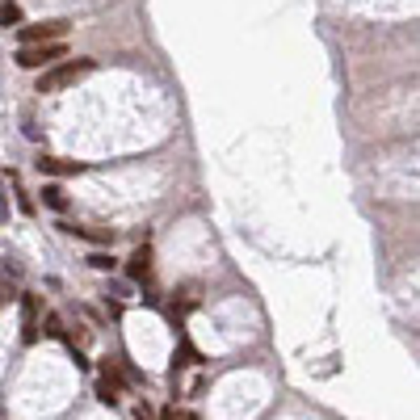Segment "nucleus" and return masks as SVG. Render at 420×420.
<instances>
[{"instance_id": "nucleus-1", "label": "nucleus", "mask_w": 420, "mask_h": 420, "mask_svg": "<svg viewBox=\"0 0 420 420\" xmlns=\"http://www.w3.org/2000/svg\"><path fill=\"white\" fill-rule=\"evenodd\" d=\"M93 68H97L93 59H68V63H55V68H47V72L38 76V93H63V89L80 85Z\"/></svg>"}, {"instance_id": "nucleus-10", "label": "nucleus", "mask_w": 420, "mask_h": 420, "mask_svg": "<svg viewBox=\"0 0 420 420\" xmlns=\"http://www.w3.org/2000/svg\"><path fill=\"white\" fill-rule=\"evenodd\" d=\"M160 420H185V412H177V408H164V412H160Z\"/></svg>"}, {"instance_id": "nucleus-3", "label": "nucleus", "mask_w": 420, "mask_h": 420, "mask_svg": "<svg viewBox=\"0 0 420 420\" xmlns=\"http://www.w3.org/2000/svg\"><path fill=\"white\" fill-rule=\"evenodd\" d=\"M59 59H68L63 43H47V47H21L17 50V63L21 68H55Z\"/></svg>"}, {"instance_id": "nucleus-7", "label": "nucleus", "mask_w": 420, "mask_h": 420, "mask_svg": "<svg viewBox=\"0 0 420 420\" xmlns=\"http://www.w3.org/2000/svg\"><path fill=\"white\" fill-rule=\"evenodd\" d=\"M43 202H47L50 210H68V198H63V189H59V185H47V189H43Z\"/></svg>"}, {"instance_id": "nucleus-9", "label": "nucleus", "mask_w": 420, "mask_h": 420, "mask_svg": "<svg viewBox=\"0 0 420 420\" xmlns=\"http://www.w3.org/2000/svg\"><path fill=\"white\" fill-rule=\"evenodd\" d=\"M89 265H93V269H114V257H109V252H93Z\"/></svg>"}, {"instance_id": "nucleus-5", "label": "nucleus", "mask_w": 420, "mask_h": 420, "mask_svg": "<svg viewBox=\"0 0 420 420\" xmlns=\"http://www.w3.org/2000/svg\"><path fill=\"white\" fill-rule=\"evenodd\" d=\"M126 274H131L135 281H147V278H151V248H135V257H131Z\"/></svg>"}, {"instance_id": "nucleus-6", "label": "nucleus", "mask_w": 420, "mask_h": 420, "mask_svg": "<svg viewBox=\"0 0 420 420\" xmlns=\"http://www.w3.org/2000/svg\"><path fill=\"white\" fill-rule=\"evenodd\" d=\"M38 336V303L26 294V340H34Z\"/></svg>"}, {"instance_id": "nucleus-4", "label": "nucleus", "mask_w": 420, "mask_h": 420, "mask_svg": "<svg viewBox=\"0 0 420 420\" xmlns=\"http://www.w3.org/2000/svg\"><path fill=\"white\" fill-rule=\"evenodd\" d=\"M85 164H76V160H59V156H43L38 160V173H50V177H68V173H80Z\"/></svg>"}, {"instance_id": "nucleus-2", "label": "nucleus", "mask_w": 420, "mask_h": 420, "mask_svg": "<svg viewBox=\"0 0 420 420\" xmlns=\"http://www.w3.org/2000/svg\"><path fill=\"white\" fill-rule=\"evenodd\" d=\"M68 34V21H38V26H17V38L21 47H47V43H59Z\"/></svg>"}, {"instance_id": "nucleus-8", "label": "nucleus", "mask_w": 420, "mask_h": 420, "mask_svg": "<svg viewBox=\"0 0 420 420\" xmlns=\"http://www.w3.org/2000/svg\"><path fill=\"white\" fill-rule=\"evenodd\" d=\"M17 21H21V9H17L13 0H9V4H0V26H17Z\"/></svg>"}]
</instances>
